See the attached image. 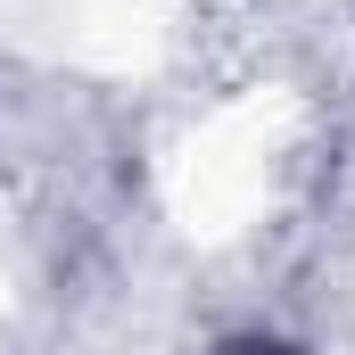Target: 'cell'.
I'll use <instances>...</instances> for the list:
<instances>
[{"label": "cell", "mask_w": 355, "mask_h": 355, "mask_svg": "<svg viewBox=\"0 0 355 355\" xmlns=\"http://www.w3.org/2000/svg\"><path fill=\"white\" fill-rule=\"evenodd\" d=\"M215 355H297V347H281V339H223Z\"/></svg>", "instance_id": "1"}]
</instances>
